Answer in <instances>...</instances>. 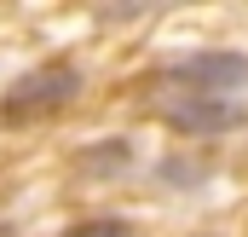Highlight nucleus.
Wrapping results in <instances>:
<instances>
[{
    "instance_id": "7ed1b4c3",
    "label": "nucleus",
    "mask_w": 248,
    "mask_h": 237,
    "mask_svg": "<svg viewBox=\"0 0 248 237\" xmlns=\"http://www.w3.org/2000/svg\"><path fill=\"white\" fill-rule=\"evenodd\" d=\"M162 116L173 121L179 133H231L248 121V104L237 99H208V93H185L173 104H162Z\"/></svg>"
},
{
    "instance_id": "f03ea898",
    "label": "nucleus",
    "mask_w": 248,
    "mask_h": 237,
    "mask_svg": "<svg viewBox=\"0 0 248 237\" xmlns=\"http://www.w3.org/2000/svg\"><path fill=\"white\" fill-rule=\"evenodd\" d=\"M168 81H179L190 93H208V99H231L237 87H248V58L243 52H196V58L173 64Z\"/></svg>"
},
{
    "instance_id": "20e7f679",
    "label": "nucleus",
    "mask_w": 248,
    "mask_h": 237,
    "mask_svg": "<svg viewBox=\"0 0 248 237\" xmlns=\"http://www.w3.org/2000/svg\"><path fill=\"white\" fill-rule=\"evenodd\" d=\"M63 237H133L122 226V220H87V226H75V232H63Z\"/></svg>"
},
{
    "instance_id": "f257e3e1",
    "label": "nucleus",
    "mask_w": 248,
    "mask_h": 237,
    "mask_svg": "<svg viewBox=\"0 0 248 237\" xmlns=\"http://www.w3.org/2000/svg\"><path fill=\"white\" fill-rule=\"evenodd\" d=\"M75 93H81V69L75 64H46V69H29L23 81H12V93L0 99V116L6 121L46 116V110H63Z\"/></svg>"
}]
</instances>
